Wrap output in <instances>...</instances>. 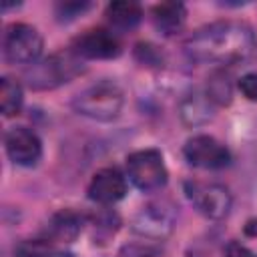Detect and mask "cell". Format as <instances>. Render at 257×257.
I'll use <instances>...</instances> for the list:
<instances>
[{
    "instance_id": "1",
    "label": "cell",
    "mask_w": 257,
    "mask_h": 257,
    "mask_svg": "<svg viewBox=\"0 0 257 257\" xmlns=\"http://www.w3.org/2000/svg\"><path fill=\"white\" fill-rule=\"evenodd\" d=\"M255 52L257 36L243 20H217L205 24L185 40V54L199 64H241L251 60Z\"/></svg>"
},
{
    "instance_id": "2",
    "label": "cell",
    "mask_w": 257,
    "mask_h": 257,
    "mask_svg": "<svg viewBox=\"0 0 257 257\" xmlns=\"http://www.w3.org/2000/svg\"><path fill=\"white\" fill-rule=\"evenodd\" d=\"M122 104H124V92L110 78H102L88 84L72 98V108L78 114L98 122L114 120L120 114Z\"/></svg>"
},
{
    "instance_id": "3",
    "label": "cell",
    "mask_w": 257,
    "mask_h": 257,
    "mask_svg": "<svg viewBox=\"0 0 257 257\" xmlns=\"http://www.w3.org/2000/svg\"><path fill=\"white\" fill-rule=\"evenodd\" d=\"M84 72V62L72 50L54 52L26 68V84L34 90H50L66 84Z\"/></svg>"
},
{
    "instance_id": "4",
    "label": "cell",
    "mask_w": 257,
    "mask_h": 257,
    "mask_svg": "<svg viewBox=\"0 0 257 257\" xmlns=\"http://www.w3.org/2000/svg\"><path fill=\"white\" fill-rule=\"evenodd\" d=\"M126 175L131 183L143 193L163 189L169 179L167 165L157 149H141L131 153L126 157Z\"/></svg>"
},
{
    "instance_id": "5",
    "label": "cell",
    "mask_w": 257,
    "mask_h": 257,
    "mask_svg": "<svg viewBox=\"0 0 257 257\" xmlns=\"http://www.w3.org/2000/svg\"><path fill=\"white\" fill-rule=\"evenodd\" d=\"M2 52L8 64L32 66L34 62H38L42 54V36L34 26L24 22H14L4 32Z\"/></svg>"
},
{
    "instance_id": "6",
    "label": "cell",
    "mask_w": 257,
    "mask_h": 257,
    "mask_svg": "<svg viewBox=\"0 0 257 257\" xmlns=\"http://www.w3.org/2000/svg\"><path fill=\"white\" fill-rule=\"evenodd\" d=\"M185 195L193 203V207L211 221H221L231 211V193L227 187L219 183H205V181H187Z\"/></svg>"
},
{
    "instance_id": "7",
    "label": "cell",
    "mask_w": 257,
    "mask_h": 257,
    "mask_svg": "<svg viewBox=\"0 0 257 257\" xmlns=\"http://www.w3.org/2000/svg\"><path fill=\"white\" fill-rule=\"evenodd\" d=\"M177 225V209L169 201H153L147 203L133 217V231L147 239H165L173 233Z\"/></svg>"
},
{
    "instance_id": "8",
    "label": "cell",
    "mask_w": 257,
    "mask_h": 257,
    "mask_svg": "<svg viewBox=\"0 0 257 257\" xmlns=\"http://www.w3.org/2000/svg\"><path fill=\"white\" fill-rule=\"evenodd\" d=\"M183 157L191 167L197 169H225L231 163L229 149L211 135H195L183 147Z\"/></svg>"
},
{
    "instance_id": "9",
    "label": "cell",
    "mask_w": 257,
    "mask_h": 257,
    "mask_svg": "<svg viewBox=\"0 0 257 257\" xmlns=\"http://www.w3.org/2000/svg\"><path fill=\"white\" fill-rule=\"evenodd\" d=\"M76 56L80 58H90V60H108L116 58L122 50V44L118 36L112 30L106 28H90L76 36L72 40L70 48Z\"/></svg>"
},
{
    "instance_id": "10",
    "label": "cell",
    "mask_w": 257,
    "mask_h": 257,
    "mask_svg": "<svg viewBox=\"0 0 257 257\" xmlns=\"http://www.w3.org/2000/svg\"><path fill=\"white\" fill-rule=\"evenodd\" d=\"M8 159L18 167H34L42 157V143L38 135L26 126H12L4 135Z\"/></svg>"
},
{
    "instance_id": "11",
    "label": "cell",
    "mask_w": 257,
    "mask_h": 257,
    "mask_svg": "<svg viewBox=\"0 0 257 257\" xmlns=\"http://www.w3.org/2000/svg\"><path fill=\"white\" fill-rule=\"evenodd\" d=\"M88 199L100 205H112L126 193V179L116 167H104L96 171L88 183Z\"/></svg>"
},
{
    "instance_id": "12",
    "label": "cell",
    "mask_w": 257,
    "mask_h": 257,
    "mask_svg": "<svg viewBox=\"0 0 257 257\" xmlns=\"http://www.w3.org/2000/svg\"><path fill=\"white\" fill-rule=\"evenodd\" d=\"M80 229H82V217L70 209H62L48 219L42 239L50 243H70L78 237Z\"/></svg>"
},
{
    "instance_id": "13",
    "label": "cell",
    "mask_w": 257,
    "mask_h": 257,
    "mask_svg": "<svg viewBox=\"0 0 257 257\" xmlns=\"http://www.w3.org/2000/svg\"><path fill=\"white\" fill-rule=\"evenodd\" d=\"M213 108L215 104L209 100L205 90H193L185 94V98L179 102V114L187 126H199L209 122L213 116Z\"/></svg>"
},
{
    "instance_id": "14",
    "label": "cell",
    "mask_w": 257,
    "mask_h": 257,
    "mask_svg": "<svg viewBox=\"0 0 257 257\" xmlns=\"http://www.w3.org/2000/svg\"><path fill=\"white\" fill-rule=\"evenodd\" d=\"M151 18H153L155 28L161 34L171 36L183 28L185 18H187V10L181 2H161V4L153 6Z\"/></svg>"
},
{
    "instance_id": "15",
    "label": "cell",
    "mask_w": 257,
    "mask_h": 257,
    "mask_svg": "<svg viewBox=\"0 0 257 257\" xmlns=\"http://www.w3.org/2000/svg\"><path fill=\"white\" fill-rule=\"evenodd\" d=\"M104 16H106V20L110 22L112 28H116V30H131V28H135L141 22L143 8L137 2H131V0L110 2L106 6Z\"/></svg>"
},
{
    "instance_id": "16",
    "label": "cell",
    "mask_w": 257,
    "mask_h": 257,
    "mask_svg": "<svg viewBox=\"0 0 257 257\" xmlns=\"http://www.w3.org/2000/svg\"><path fill=\"white\" fill-rule=\"evenodd\" d=\"M205 94L209 96V100L215 104V106H225L231 102L233 98V84H231V78L217 70L213 72L209 78H207V86H205Z\"/></svg>"
},
{
    "instance_id": "17",
    "label": "cell",
    "mask_w": 257,
    "mask_h": 257,
    "mask_svg": "<svg viewBox=\"0 0 257 257\" xmlns=\"http://www.w3.org/2000/svg\"><path fill=\"white\" fill-rule=\"evenodd\" d=\"M22 86L16 78H10V76H2L0 80V108H2V114L4 116H12L20 110L22 106Z\"/></svg>"
},
{
    "instance_id": "18",
    "label": "cell",
    "mask_w": 257,
    "mask_h": 257,
    "mask_svg": "<svg viewBox=\"0 0 257 257\" xmlns=\"http://www.w3.org/2000/svg\"><path fill=\"white\" fill-rule=\"evenodd\" d=\"M54 251L52 243L46 239H32V241H22L14 249V257H50Z\"/></svg>"
},
{
    "instance_id": "19",
    "label": "cell",
    "mask_w": 257,
    "mask_h": 257,
    "mask_svg": "<svg viewBox=\"0 0 257 257\" xmlns=\"http://www.w3.org/2000/svg\"><path fill=\"white\" fill-rule=\"evenodd\" d=\"M88 8H90V2H58L54 6V12L58 20H74Z\"/></svg>"
},
{
    "instance_id": "20",
    "label": "cell",
    "mask_w": 257,
    "mask_h": 257,
    "mask_svg": "<svg viewBox=\"0 0 257 257\" xmlns=\"http://www.w3.org/2000/svg\"><path fill=\"white\" fill-rule=\"evenodd\" d=\"M135 56L139 62L143 64H153V66H159L163 62V54L157 50V46L149 44V42H143V44H137L135 48Z\"/></svg>"
},
{
    "instance_id": "21",
    "label": "cell",
    "mask_w": 257,
    "mask_h": 257,
    "mask_svg": "<svg viewBox=\"0 0 257 257\" xmlns=\"http://www.w3.org/2000/svg\"><path fill=\"white\" fill-rule=\"evenodd\" d=\"M159 249L151 245H126L120 249L118 257H157Z\"/></svg>"
},
{
    "instance_id": "22",
    "label": "cell",
    "mask_w": 257,
    "mask_h": 257,
    "mask_svg": "<svg viewBox=\"0 0 257 257\" xmlns=\"http://www.w3.org/2000/svg\"><path fill=\"white\" fill-rule=\"evenodd\" d=\"M239 88L249 100H257V72H247L239 78Z\"/></svg>"
},
{
    "instance_id": "23",
    "label": "cell",
    "mask_w": 257,
    "mask_h": 257,
    "mask_svg": "<svg viewBox=\"0 0 257 257\" xmlns=\"http://www.w3.org/2000/svg\"><path fill=\"white\" fill-rule=\"evenodd\" d=\"M223 257H255V255H253L251 249L245 247L243 243L231 241V243H227V247H225V251H223Z\"/></svg>"
},
{
    "instance_id": "24",
    "label": "cell",
    "mask_w": 257,
    "mask_h": 257,
    "mask_svg": "<svg viewBox=\"0 0 257 257\" xmlns=\"http://www.w3.org/2000/svg\"><path fill=\"white\" fill-rule=\"evenodd\" d=\"M50 257H72V255H70V253H64V251H58V249H54Z\"/></svg>"
}]
</instances>
